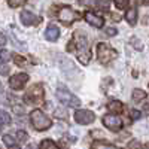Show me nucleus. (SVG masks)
I'll use <instances>...</instances> for the list:
<instances>
[{
    "mask_svg": "<svg viewBox=\"0 0 149 149\" xmlns=\"http://www.w3.org/2000/svg\"><path fill=\"white\" fill-rule=\"evenodd\" d=\"M73 45L76 46V57L82 64H88L91 60L90 43L86 39V34L82 30H76L73 33Z\"/></svg>",
    "mask_w": 149,
    "mask_h": 149,
    "instance_id": "obj_1",
    "label": "nucleus"
},
{
    "mask_svg": "<svg viewBox=\"0 0 149 149\" xmlns=\"http://www.w3.org/2000/svg\"><path fill=\"white\" fill-rule=\"evenodd\" d=\"M30 121H31L33 127L37 131H45V130H48L49 127L52 125V121L49 119L42 110H39V109H34L31 113H30Z\"/></svg>",
    "mask_w": 149,
    "mask_h": 149,
    "instance_id": "obj_2",
    "label": "nucleus"
},
{
    "mask_svg": "<svg viewBox=\"0 0 149 149\" xmlns=\"http://www.w3.org/2000/svg\"><path fill=\"white\" fill-rule=\"evenodd\" d=\"M118 57V52L115 51L112 46H109L107 43H98L97 45V58L102 64H109L112 60H115Z\"/></svg>",
    "mask_w": 149,
    "mask_h": 149,
    "instance_id": "obj_3",
    "label": "nucleus"
},
{
    "mask_svg": "<svg viewBox=\"0 0 149 149\" xmlns=\"http://www.w3.org/2000/svg\"><path fill=\"white\" fill-rule=\"evenodd\" d=\"M57 97H58V100L63 103V104H66V106H69V107H79L81 106V100L76 97V95H73L69 90H66V88H58V91H57Z\"/></svg>",
    "mask_w": 149,
    "mask_h": 149,
    "instance_id": "obj_4",
    "label": "nucleus"
},
{
    "mask_svg": "<svg viewBox=\"0 0 149 149\" xmlns=\"http://www.w3.org/2000/svg\"><path fill=\"white\" fill-rule=\"evenodd\" d=\"M79 18V14L76 10H73L70 6H63L58 10V19L64 24V26H70L73 21Z\"/></svg>",
    "mask_w": 149,
    "mask_h": 149,
    "instance_id": "obj_5",
    "label": "nucleus"
},
{
    "mask_svg": "<svg viewBox=\"0 0 149 149\" xmlns=\"http://www.w3.org/2000/svg\"><path fill=\"white\" fill-rule=\"evenodd\" d=\"M26 100L29 103L40 104L43 102V88H42V85H39V84L33 85L31 88L27 91V94H26Z\"/></svg>",
    "mask_w": 149,
    "mask_h": 149,
    "instance_id": "obj_6",
    "label": "nucleus"
},
{
    "mask_svg": "<svg viewBox=\"0 0 149 149\" xmlns=\"http://www.w3.org/2000/svg\"><path fill=\"white\" fill-rule=\"evenodd\" d=\"M94 119H95V115L91 110L79 109V110L74 112V121H76L78 124H81V125H88V124L94 122Z\"/></svg>",
    "mask_w": 149,
    "mask_h": 149,
    "instance_id": "obj_7",
    "label": "nucleus"
},
{
    "mask_svg": "<svg viewBox=\"0 0 149 149\" xmlns=\"http://www.w3.org/2000/svg\"><path fill=\"white\" fill-rule=\"evenodd\" d=\"M102 121H103V125L106 128L112 130V131H119L122 128V125H124L122 119L118 118V116H115V115H104Z\"/></svg>",
    "mask_w": 149,
    "mask_h": 149,
    "instance_id": "obj_8",
    "label": "nucleus"
},
{
    "mask_svg": "<svg viewBox=\"0 0 149 149\" xmlns=\"http://www.w3.org/2000/svg\"><path fill=\"white\" fill-rule=\"evenodd\" d=\"M29 81V74L27 73H17L14 74L10 79H9V85H10V88L12 90H22L24 88V85H26V82Z\"/></svg>",
    "mask_w": 149,
    "mask_h": 149,
    "instance_id": "obj_9",
    "label": "nucleus"
},
{
    "mask_svg": "<svg viewBox=\"0 0 149 149\" xmlns=\"http://www.w3.org/2000/svg\"><path fill=\"white\" fill-rule=\"evenodd\" d=\"M79 5L90 6V8H94V9L107 10L109 6H110V0H79Z\"/></svg>",
    "mask_w": 149,
    "mask_h": 149,
    "instance_id": "obj_10",
    "label": "nucleus"
},
{
    "mask_svg": "<svg viewBox=\"0 0 149 149\" xmlns=\"http://www.w3.org/2000/svg\"><path fill=\"white\" fill-rule=\"evenodd\" d=\"M84 18H85V21L88 22V24H91L93 27H97V29H102L103 24H104V19L100 15L94 14V12H85Z\"/></svg>",
    "mask_w": 149,
    "mask_h": 149,
    "instance_id": "obj_11",
    "label": "nucleus"
},
{
    "mask_svg": "<svg viewBox=\"0 0 149 149\" xmlns=\"http://www.w3.org/2000/svg\"><path fill=\"white\" fill-rule=\"evenodd\" d=\"M21 21H22L24 26H33V24H34L36 21H39V19H37V17L33 14V12H30V10H22V12H21Z\"/></svg>",
    "mask_w": 149,
    "mask_h": 149,
    "instance_id": "obj_12",
    "label": "nucleus"
},
{
    "mask_svg": "<svg viewBox=\"0 0 149 149\" xmlns=\"http://www.w3.org/2000/svg\"><path fill=\"white\" fill-rule=\"evenodd\" d=\"M58 36H60V30L55 26H49L46 29V31H45V37H46L49 42H55L58 39Z\"/></svg>",
    "mask_w": 149,
    "mask_h": 149,
    "instance_id": "obj_13",
    "label": "nucleus"
},
{
    "mask_svg": "<svg viewBox=\"0 0 149 149\" xmlns=\"http://www.w3.org/2000/svg\"><path fill=\"white\" fill-rule=\"evenodd\" d=\"M125 19H127V22L130 24V26H134V24L137 22V9L136 8L128 9L127 14H125Z\"/></svg>",
    "mask_w": 149,
    "mask_h": 149,
    "instance_id": "obj_14",
    "label": "nucleus"
},
{
    "mask_svg": "<svg viewBox=\"0 0 149 149\" xmlns=\"http://www.w3.org/2000/svg\"><path fill=\"white\" fill-rule=\"evenodd\" d=\"M107 109L112 112V113H121V112L124 110V104L118 100H113V102H110L107 104Z\"/></svg>",
    "mask_w": 149,
    "mask_h": 149,
    "instance_id": "obj_15",
    "label": "nucleus"
},
{
    "mask_svg": "<svg viewBox=\"0 0 149 149\" xmlns=\"http://www.w3.org/2000/svg\"><path fill=\"white\" fill-rule=\"evenodd\" d=\"M145 98H146V93H145L143 90H134V91H133V100H134L136 103L145 100Z\"/></svg>",
    "mask_w": 149,
    "mask_h": 149,
    "instance_id": "obj_16",
    "label": "nucleus"
},
{
    "mask_svg": "<svg viewBox=\"0 0 149 149\" xmlns=\"http://www.w3.org/2000/svg\"><path fill=\"white\" fill-rule=\"evenodd\" d=\"M93 149H121V148H116L113 145H109L104 142H95V143H93Z\"/></svg>",
    "mask_w": 149,
    "mask_h": 149,
    "instance_id": "obj_17",
    "label": "nucleus"
},
{
    "mask_svg": "<svg viewBox=\"0 0 149 149\" xmlns=\"http://www.w3.org/2000/svg\"><path fill=\"white\" fill-rule=\"evenodd\" d=\"M42 149H60V146L55 143V142H52V140H49V139H45L43 142H42V146H40Z\"/></svg>",
    "mask_w": 149,
    "mask_h": 149,
    "instance_id": "obj_18",
    "label": "nucleus"
},
{
    "mask_svg": "<svg viewBox=\"0 0 149 149\" xmlns=\"http://www.w3.org/2000/svg\"><path fill=\"white\" fill-rule=\"evenodd\" d=\"M9 122H10L9 113H6L5 110L0 109V125H6V124H9Z\"/></svg>",
    "mask_w": 149,
    "mask_h": 149,
    "instance_id": "obj_19",
    "label": "nucleus"
},
{
    "mask_svg": "<svg viewBox=\"0 0 149 149\" xmlns=\"http://www.w3.org/2000/svg\"><path fill=\"white\" fill-rule=\"evenodd\" d=\"M113 3L118 9H125L130 3V0H113Z\"/></svg>",
    "mask_w": 149,
    "mask_h": 149,
    "instance_id": "obj_20",
    "label": "nucleus"
},
{
    "mask_svg": "<svg viewBox=\"0 0 149 149\" xmlns=\"http://www.w3.org/2000/svg\"><path fill=\"white\" fill-rule=\"evenodd\" d=\"M3 143L6 145V146H14L15 145V140H14V137H12V136H9V134H5L3 136Z\"/></svg>",
    "mask_w": 149,
    "mask_h": 149,
    "instance_id": "obj_21",
    "label": "nucleus"
},
{
    "mask_svg": "<svg viewBox=\"0 0 149 149\" xmlns=\"http://www.w3.org/2000/svg\"><path fill=\"white\" fill-rule=\"evenodd\" d=\"M9 73V66L6 64V61H0V74H2V76H6V74Z\"/></svg>",
    "mask_w": 149,
    "mask_h": 149,
    "instance_id": "obj_22",
    "label": "nucleus"
},
{
    "mask_svg": "<svg viewBox=\"0 0 149 149\" xmlns=\"http://www.w3.org/2000/svg\"><path fill=\"white\" fill-rule=\"evenodd\" d=\"M27 0H9V6L10 8H18V6H21L22 3H26Z\"/></svg>",
    "mask_w": 149,
    "mask_h": 149,
    "instance_id": "obj_23",
    "label": "nucleus"
},
{
    "mask_svg": "<svg viewBox=\"0 0 149 149\" xmlns=\"http://www.w3.org/2000/svg\"><path fill=\"white\" fill-rule=\"evenodd\" d=\"M14 61L18 66H24V64H26V58H22L21 55H17V54H14Z\"/></svg>",
    "mask_w": 149,
    "mask_h": 149,
    "instance_id": "obj_24",
    "label": "nucleus"
},
{
    "mask_svg": "<svg viewBox=\"0 0 149 149\" xmlns=\"http://www.w3.org/2000/svg\"><path fill=\"white\" fill-rule=\"evenodd\" d=\"M131 43L136 46V49H137V51H142V49H143V45H142V42H140L139 39H136V37H133V39H131Z\"/></svg>",
    "mask_w": 149,
    "mask_h": 149,
    "instance_id": "obj_25",
    "label": "nucleus"
},
{
    "mask_svg": "<svg viewBox=\"0 0 149 149\" xmlns=\"http://www.w3.org/2000/svg\"><path fill=\"white\" fill-rule=\"evenodd\" d=\"M17 137H18L21 142H26V140H27V133L22 131V130H19V131H17Z\"/></svg>",
    "mask_w": 149,
    "mask_h": 149,
    "instance_id": "obj_26",
    "label": "nucleus"
},
{
    "mask_svg": "<svg viewBox=\"0 0 149 149\" xmlns=\"http://www.w3.org/2000/svg\"><path fill=\"white\" fill-rule=\"evenodd\" d=\"M140 115H142V113H140L139 110H136V109H131V110H130V116H131L133 119H139Z\"/></svg>",
    "mask_w": 149,
    "mask_h": 149,
    "instance_id": "obj_27",
    "label": "nucleus"
},
{
    "mask_svg": "<svg viewBox=\"0 0 149 149\" xmlns=\"http://www.w3.org/2000/svg\"><path fill=\"white\" fill-rule=\"evenodd\" d=\"M128 148H130V149H142V146H140V143H139L137 140L130 142V143H128Z\"/></svg>",
    "mask_w": 149,
    "mask_h": 149,
    "instance_id": "obj_28",
    "label": "nucleus"
},
{
    "mask_svg": "<svg viewBox=\"0 0 149 149\" xmlns=\"http://www.w3.org/2000/svg\"><path fill=\"white\" fill-rule=\"evenodd\" d=\"M104 31H106V34H107V36H115V34L118 33L115 27H107V29H106Z\"/></svg>",
    "mask_w": 149,
    "mask_h": 149,
    "instance_id": "obj_29",
    "label": "nucleus"
},
{
    "mask_svg": "<svg viewBox=\"0 0 149 149\" xmlns=\"http://www.w3.org/2000/svg\"><path fill=\"white\" fill-rule=\"evenodd\" d=\"M0 58H2L3 61H8V60L10 58V54H9L8 51H5V49H3V51L0 52Z\"/></svg>",
    "mask_w": 149,
    "mask_h": 149,
    "instance_id": "obj_30",
    "label": "nucleus"
},
{
    "mask_svg": "<svg viewBox=\"0 0 149 149\" xmlns=\"http://www.w3.org/2000/svg\"><path fill=\"white\" fill-rule=\"evenodd\" d=\"M136 3L140 6H149V0H136Z\"/></svg>",
    "mask_w": 149,
    "mask_h": 149,
    "instance_id": "obj_31",
    "label": "nucleus"
},
{
    "mask_svg": "<svg viewBox=\"0 0 149 149\" xmlns=\"http://www.w3.org/2000/svg\"><path fill=\"white\" fill-rule=\"evenodd\" d=\"M6 45V37L3 33H0V46H5Z\"/></svg>",
    "mask_w": 149,
    "mask_h": 149,
    "instance_id": "obj_32",
    "label": "nucleus"
},
{
    "mask_svg": "<svg viewBox=\"0 0 149 149\" xmlns=\"http://www.w3.org/2000/svg\"><path fill=\"white\" fill-rule=\"evenodd\" d=\"M14 110L17 113H24V109H21V106H14Z\"/></svg>",
    "mask_w": 149,
    "mask_h": 149,
    "instance_id": "obj_33",
    "label": "nucleus"
},
{
    "mask_svg": "<svg viewBox=\"0 0 149 149\" xmlns=\"http://www.w3.org/2000/svg\"><path fill=\"white\" fill-rule=\"evenodd\" d=\"M9 149H19V148H18V146H15V145H14V146H10V148H9Z\"/></svg>",
    "mask_w": 149,
    "mask_h": 149,
    "instance_id": "obj_34",
    "label": "nucleus"
},
{
    "mask_svg": "<svg viewBox=\"0 0 149 149\" xmlns=\"http://www.w3.org/2000/svg\"><path fill=\"white\" fill-rule=\"evenodd\" d=\"M145 149H149V143H148V145H146V148H145Z\"/></svg>",
    "mask_w": 149,
    "mask_h": 149,
    "instance_id": "obj_35",
    "label": "nucleus"
}]
</instances>
